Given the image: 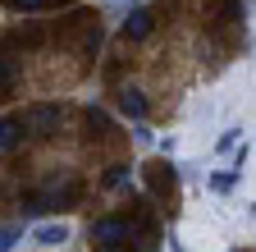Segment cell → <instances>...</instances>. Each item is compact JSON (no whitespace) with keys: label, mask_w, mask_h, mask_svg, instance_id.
<instances>
[{"label":"cell","mask_w":256,"mask_h":252,"mask_svg":"<svg viewBox=\"0 0 256 252\" xmlns=\"http://www.w3.org/2000/svg\"><path fill=\"white\" fill-rule=\"evenodd\" d=\"M18 238H23V229H18V225H0V252H10Z\"/></svg>","instance_id":"cell-10"},{"label":"cell","mask_w":256,"mask_h":252,"mask_svg":"<svg viewBox=\"0 0 256 252\" xmlns=\"http://www.w3.org/2000/svg\"><path fill=\"white\" fill-rule=\"evenodd\" d=\"M46 5H50V0H10V10H23V14H37Z\"/></svg>","instance_id":"cell-11"},{"label":"cell","mask_w":256,"mask_h":252,"mask_svg":"<svg viewBox=\"0 0 256 252\" xmlns=\"http://www.w3.org/2000/svg\"><path fill=\"white\" fill-rule=\"evenodd\" d=\"M106 183H110V188H124V183H128V165H114V170L106 174Z\"/></svg>","instance_id":"cell-12"},{"label":"cell","mask_w":256,"mask_h":252,"mask_svg":"<svg viewBox=\"0 0 256 252\" xmlns=\"http://www.w3.org/2000/svg\"><path fill=\"white\" fill-rule=\"evenodd\" d=\"M146 33H151V10H133V14L124 19V37L128 42H142Z\"/></svg>","instance_id":"cell-5"},{"label":"cell","mask_w":256,"mask_h":252,"mask_svg":"<svg viewBox=\"0 0 256 252\" xmlns=\"http://www.w3.org/2000/svg\"><path fill=\"white\" fill-rule=\"evenodd\" d=\"M23 138V119L18 115H0V151H14Z\"/></svg>","instance_id":"cell-4"},{"label":"cell","mask_w":256,"mask_h":252,"mask_svg":"<svg viewBox=\"0 0 256 252\" xmlns=\"http://www.w3.org/2000/svg\"><path fill=\"white\" fill-rule=\"evenodd\" d=\"M242 14V0H229V5H224V19H238Z\"/></svg>","instance_id":"cell-16"},{"label":"cell","mask_w":256,"mask_h":252,"mask_svg":"<svg viewBox=\"0 0 256 252\" xmlns=\"http://www.w3.org/2000/svg\"><path fill=\"white\" fill-rule=\"evenodd\" d=\"M146 179H151L156 193H174V170H170V165H151V170H146Z\"/></svg>","instance_id":"cell-7"},{"label":"cell","mask_w":256,"mask_h":252,"mask_svg":"<svg viewBox=\"0 0 256 252\" xmlns=\"http://www.w3.org/2000/svg\"><path fill=\"white\" fill-rule=\"evenodd\" d=\"M23 129L37 133V138L55 133V129H60V106H28V110H23Z\"/></svg>","instance_id":"cell-2"},{"label":"cell","mask_w":256,"mask_h":252,"mask_svg":"<svg viewBox=\"0 0 256 252\" xmlns=\"http://www.w3.org/2000/svg\"><path fill=\"white\" fill-rule=\"evenodd\" d=\"M87 119L96 124V129H110V119H106V110H96V106H87Z\"/></svg>","instance_id":"cell-13"},{"label":"cell","mask_w":256,"mask_h":252,"mask_svg":"<svg viewBox=\"0 0 256 252\" xmlns=\"http://www.w3.org/2000/svg\"><path fill=\"white\" fill-rule=\"evenodd\" d=\"M234 147H238V133H234V129L220 133V151H234Z\"/></svg>","instance_id":"cell-15"},{"label":"cell","mask_w":256,"mask_h":252,"mask_svg":"<svg viewBox=\"0 0 256 252\" xmlns=\"http://www.w3.org/2000/svg\"><path fill=\"white\" fill-rule=\"evenodd\" d=\"M10 97H14V74L5 65V55H0V101H10Z\"/></svg>","instance_id":"cell-8"},{"label":"cell","mask_w":256,"mask_h":252,"mask_svg":"<svg viewBox=\"0 0 256 252\" xmlns=\"http://www.w3.org/2000/svg\"><path fill=\"white\" fill-rule=\"evenodd\" d=\"M238 174H242V170H224V174H215V179H210V188H215V193H229V188L238 183Z\"/></svg>","instance_id":"cell-9"},{"label":"cell","mask_w":256,"mask_h":252,"mask_svg":"<svg viewBox=\"0 0 256 252\" xmlns=\"http://www.w3.org/2000/svg\"><path fill=\"white\" fill-rule=\"evenodd\" d=\"M32 243H37V247H60V243H69V225H64V220L37 225V229H32Z\"/></svg>","instance_id":"cell-3"},{"label":"cell","mask_w":256,"mask_h":252,"mask_svg":"<svg viewBox=\"0 0 256 252\" xmlns=\"http://www.w3.org/2000/svg\"><path fill=\"white\" fill-rule=\"evenodd\" d=\"M119 110H124L128 119H142V115H146V97H142L138 87H124V92H119Z\"/></svg>","instance_id":"cell-6"},{"label":"cell","mask_w":256,"mask_h":252,"mask_svg":"<svg viewBox=\"0 0 256 252\" xmlns=\"http://www.w3.org/2000/svg\"><path fill=\"white\" fill-rule=\"evenodd\" d=\"M133 138H138V147H151L156 138H151V129H146V124H138V129H133Z\"/></svg>","instance_id":"cell-14"},{"label":"cell","mask_w":256,"mask_h":252,"mask_svg":"<svg viewBox=\"0 0 256 252\" xmlns=\"http://www.w3.org/2000/svg\"><path fill=\"white\" fill-rule=\"evenodd\" d=\"M128 220L124 215H101V220H92V243L101 247V252H119L124 247V238H128Z\"/></svg>","instance_id":"cell-1"}]
</instances>
